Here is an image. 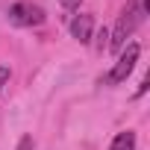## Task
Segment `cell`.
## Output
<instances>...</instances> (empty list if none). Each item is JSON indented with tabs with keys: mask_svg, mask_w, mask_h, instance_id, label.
I'll return each mask as SVG.
<instances>
[{
	"mask_svg": "<svg viewBox=\"0 0 150 150\" xmlns=\"http://www.w3.org/2000/svg\"><path fill=\"white\" fill-rule=\"evenodd\" d=\"M141 21H144V15L138 12V3H135V0H129V6H127V9H124V15L118 18L115 30L109 33L106 47H109V50H115V53H121V50H124V44H127V38L132 35V30H135Z\"/></svg>",
	"mask_w": 150,
	"mask_h": 150,
	"instance_id": "obj_1",
	"label": "cell"
},
{
	"mask_svg": "<svg viewBox=\"0 0 150 150\" xmlns=\"http://www.w3.org/2000/svg\"><path fill=\"white\" fill-rule=\"evenodd\" d=\"M138 53H141V47H138L135 41L124 44V50H121L118 62H115V65H112V71L106 74V86H118V83H124V80L129 77L132 68H135V62H138Z\"/></svg>",
	"mask_w": 150,
	"mask_h": 150,
	"instance_id": "obj_2",
	"label": "cell"
},
{
	"mask_svg": "<svg viewBox=\"0 0 150 150\" xmlns=\"http://www.w3.org/2000/svg\"><path fill=\"white\" fill-rule=\"evenodd\" d=\"M9 21L15 27H38L44 21V9L33 6V3H15V6H9Z\"/></svg>",
	"mask_w": 150,
	"mask_h": 150,
	"instance_id": "obj_3",
	"label": "cell"
},
{
	"mask_svg": "<svg viewBox=\"0 0 150 150\" xmlns=\"http://www.w3.org/2000/svg\"><path fill=\"white\" fill-rule=\"evenodd\" d=\"M91 33H94V18L91 15H77L71 21V35L77 38L80 44H88L91 41Z\"/></svg>",
	"mask_w": 150,
	"mask_h": 150,
	"instance_id": "obj_4",
	"label": "cell"
},
{
	"mask_svg": "<svg viewBox=\"0 0 150 150\" xmlns=\"http://www.w3.org/2000/svg\"><path fill=\"white\" fill-rule=\"evenodd\" d=\"M109 150H135V132L132 129H124L112 138V147Z\"/></svg>",
	"mask_w": 150,
	"mask_h": 150,
	"instance_id": "obj_5",
	"label": "cell"
},
{
	"mask_svg": "<svg viewBox=\"0 0 150 150\" xmlns=\"http://www.w3.org/2000/svg\"><path fill=\"white\" fill-rule=\"evenodd\" d=\"M6 83H9V68H6V65H0V91L6 88Z\"/></svg>",
	"mask_w": 150,
	"mask_h": 150,
	"instance_id": "obj_6",
	"label": "cell"
},
{
	"mask_svg": "<svg viewBox=\"0 0 150 150\" xmlns=\"http://www.w3.org/2000/svg\"><path fill=\"white\" fill-rule=\"evenodd\" d=\"M106 38H109V30L103 27V30L97 33V50H103V47H106Z\"/></svg>",
	"mask_w": 150,
	"mask_h": 150,
	"instance_id": "obj_7",
	"label": "cell"
},
{
	"mask_svg": "<svg viewBox=\"0 0 150 150\" xmlns=\"http://www.w3.org/2000/svg\"><path fill=\"white\" fill-rule=\"evenodd\" d=\"M33 147H35L33 135H24V138H21V144H18V150H33Z\"/></svg>",
	"mask_w": 150,
	"mask_h": 150,
	"instance_id": "obj_8",
	"label": "cell"
},
{
	"mask_svg": "<svg viewBox=\"0 0 150 150\" xmlns=\"http://www.w3.org/2000/svg\"><path fill=\"white\" fill-rule=\"evenodd\" d=\"M80 3H83V0H62V6H65V9H77Z\"/></svg>",
	"mask_w": 150,
	"mask_h": 150,
	"instance_id": "obj_9",
	"label": "cell"
}]
</instances>
